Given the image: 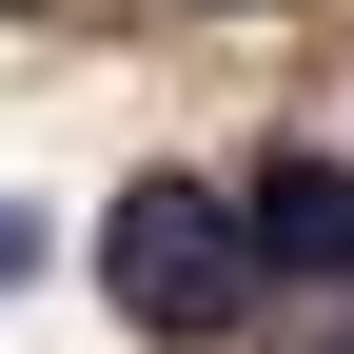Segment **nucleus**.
<instances>
[{
	"label": "nucleus",
	"mask_w": 354,
	"mask_h": 354,
	"mask_svg": "<svg viewBox=\"0 0 354 354\" xmlns=\"http://www.w3.org/2000/svg\"><path fill=\"white\" fill-rule=\"evenodd\" d=\"M99 276H118V315L138 335H236V295L276 276L256 256V197H216V177H118V216H99Z\"/></svg>",
	"instance_id": "obj_1"
},
{
	"label": "nucleus",
	"mask_w": 354,
	"mask_h": 354,
	"mask_svg": "<svg viewBox=\"0 0 354 354\" xmlns=\"http://www.w3.org/2000/svg\"><path fill=\"white\" fill-rule=\"evenodd\" d=\"M256 256H276V276H354V177L335 158H276L256 177Z\"/></svg>",
	"instance_id": "obj_2"
}]
</instances>
